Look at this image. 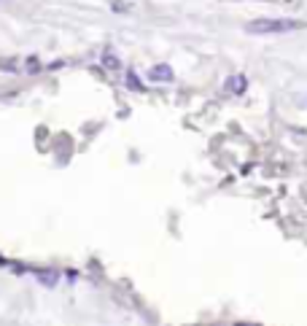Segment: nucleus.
Returning <instances> with one entry per match:
<instances>
[{
  "label": "nucleus",
  "mask_w": 307,
  "mask_h": 326,
  "mask_svg": "<svg viewBox=\"0 0 307 326\" xmlns=\"http://www.w3.org/2000/svg\"><path fill=\"white\" fill-rule=\"evenodd\" d=\"M246 30L253 33V35H277V33L302 30V22H294V19H256V22H248Z\"/></svg>",
  "instance_id": "1"
},
{
  "label": "nucleus",
  "mask_w": 307,
  "mask_h": 326,
  "mask_svg": "<svg viewBox=\"0 0 307 326\" xmlns=\"http://www.w3.org/2000/svg\"><path fill=\"white\" fill-rule=\"evenodd\" d=\"M149 78H151V81L167 84V81H173V67H170L167 62H159V65H154L149 70Z\"/></svg>",
  "instance_id": "2"
},
{
  "label": "nucleus",
  "mask_w": 307,
  "mask_h": 326,
  "mask_svg": "<svg viewBox=\"0 0 307 326\" xmlns=\"http://www.w3.org/2000/svg\"><path fill=\"white\" fill-rule=\"evenodd\" d=\"M246 76H232L229 81H226V92H232V95H240V92H246Z\"/></svg>",
  "instance_id": "3"
},
{
  "label": "nucleus",
  "mask_w": 307,
  "mask_h": 326,
  "mask_svg": "<svg viewBox=\"0 0 307 326\" xmlns=\"http://www.w3.org/2000/svg\"><path fill=\"white\" fill-rule=\"evenodd\" d=\"M102 65H105V67H111V70H116V67H119V60H116V54L105 51V54H102Z\"/></svg>",
  "instance_id": "4"
},
{
  "label": "nucleus",
  "mask_w": 307,
  "mask_h": 326,
  "mask_svg": "<svg viewBox=\"0 0 307 326\" xmlns=\"http://www.w3.org/2000/svg\"><path fill=\"white\" fill-rule=\"evenodd\" d=\"M127 87L135 89V92H143V84L138 81V76H135V73H129V76H127Z\"/></svg>",
  "instance_id": "5"
},
{
  "label": "nucleus",
  "mask_w": 307,
  "mask_h": 326,
  "mask_svg": "<svg viewBox=\"0 0 307 326\" xmlns=\"http://www.w3.org/2000/svg\"><path fill=\"white\" fill-rule=\"evenodd\" d=\"M38 67H41V62H38L35 57H30V62H27V70H30V73H35Z\"/></svg>",
  "instance_id": "6"
}]
</instances>
